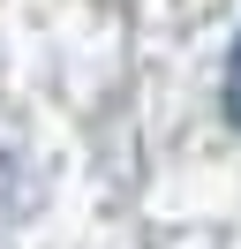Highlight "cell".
Listing matches in <instances>:
<instances>
[{
	"label": "cell",
	"mask_w": 241,
	"mask_h": 249,
	"mask_svg": "<svg viewBox=\"0 0 241 249\" xmlns=\"http://www.w3.org/2000/svg\"><path fill=\"white\" fill-rule=\"evenodd\" d=\"M226 113H234V128H241V46H234V61H226Z\"/></svg>",
	"instance_id": "cell-1"
}]
</instances>
